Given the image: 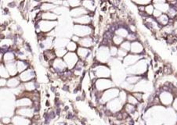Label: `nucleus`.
Returning <instances> with one entry per match:
<instances>
[{
    "mask_svg": "<svg viewBox=\"0 0 177 125\" xmlns=\"http://www.w3.org/2000/svg\"><path fill=\"white\" fill-rule=\"evenodd\" d=\"M157 96H158L161 105H162L163 106H167L168 107V106H172L173 101H174V99H175L176 95L173 91L164 90L161 88Z\"/></svg>",
    "mask_w": 177,
    "mask_h": 125,
    "instance_id": "nucleus-1",
    "label": "nucleus"
},
{
    "mask_svg": "<svg viewBox=\"0 0 177 125\" xmlns=\"http://www.w3.org/2000/svg\"><path fill=\"white\" fill-rule=\"evenodd\" d=\"M131 52L133 54L137 55H144L145 52L144 50V47L143 46V44L140 42H139L138 40L132 42L131 43Z\"/></svg>",
    "mask_w": 177,
    "mask_h": 125,
    "instance_id": "nucleus-2",
    "label": "nucleus"
},
{
    "mask_svg": "<svg viewBox=\"0 0 177 125\" xmlns=\"http://www.w3.org/2000/svg\"><path fill=\"white\" fill-rule=\"evenodd\" d=\"M89 12H90L82 6H79L77 8L71 9V15L74 18H75V17H80V16H82V15L89 14Z\"/></svg>",
    "mask_w": 177,
    "mask_h": 125,
    "instance_id": "nucleus-3",
    "label": "nucleus"
},
{
    "mask_svg": "<svg viewBox=\"0 0 177 125\" xmlns=\"http://www.w3.org/2000/svg\"><path fill=\"white\" fill-rule=\"evenodd\" d=\"M156 20L158 22L159 24L162 27H164V26H166V25L171 23V19L168 16L167 13H162V14L158 18H157Z\"/></svg>",
    "mask_w": 177,
    "mask_h": 125,
    "instance_id": "nucleus-4",
    "label": "nucleus"
},
{
    "mask_svg": "<svg viewBox=\"0 0 177 125\" xmlns=\"http://www.w3.org/2000/svg\"><path fill=\"white\" fill-rule=\"evenodd\" d=\"M154 10H155V7H154V5L153 4L152 2L150 3H148L145 6V13L147 14V17H151L153 15V12H154Z\"/></svg>",
    "mask_w": 177,
    "mask_h": 125,
    "instance_id": "nucleus-5",
    "label": "nucleus"
},
{
    "mask_svg": "<svg viewBox=\"0 0 177 125\" xmlns=\"http://www.w3.org/2000/svg\"><path fill=\"white\" fill-rule=\"evenodd\" d=\"M69 3V7L71 9L77 8L79 6H81V0H67Z\"/></svg>",
    "mask_w": 177,
    "mask_h": 125,
    "instance_id": "nucleus-6",
    "label": "nucleus"
},
{
    "mask_svg": "<svg viewBox=\"0 0 177 125\" xmlns=\"http://www.w3.org/2000/svg\"><path fill=\"white\" fill-rule=\"evenodd\" d=\"M163 12H161V10H158V9L155 8V10H154V12H153V15H152V17H154V18L157 19V18H158L159 17H160L161 15L162 14Z\"/></svg>",
    "mask_w": 177,
    "mask_h": 125,
    "instance_id": "nucleus-7",
    "label": "nucleus"
},
{
    "mask_svg": "<svg viewBox=\"0 0 177 125\" xmlns=\"http://www.w3.org/2000/svg\"><path fill=\"white\" fill-rule=\"evenodd\" d=\"M172 107L173 108L174 111L177 112V95L175 96V99H174V101L173 102V105H172Z\"/></svg>",
    "mask_w": 177,
    "mask_h": 125,
    "instance_id": "nucleus-8",
    "label": "nucleus"
},
{
    "mask_svg": "<svg viewBox=\"0 0 177 125\" xmlns=\"http://www.w3.org/2000/svg\"><path fill=\"white\" fill-rule=\"evenodd\" d=\"M176 123H177V113H176Z\"/></svg>",
    "mask_w": 177,
    "mask_h": 125,
    "instance_id": "nucleus-9",
    "label": "nucleus"
}]
</instances>
